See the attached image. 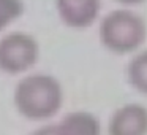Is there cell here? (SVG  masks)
I'll return each mask as SVG.
<instances>
[{"label": "cell", "instance_id": "cell-1", "mask_svg": "<svg viewBox=\"0 0 147 135\" xmlns=\"http://www.w3.org/2000/svg\"><path fill=\"white\" fill-rule=\"evenodd\" d=\"M16 111L29 121H46L55 116L63 103L59 80L48 73H33L18 81L13 92Z\"/></svg>", "mask_w": 147, "mask_h": 135}, {"label": "cell", "instance_id": "cell-6", "mask_svg": "<svg viewBox=\"0 0 147 135\" xmlns=\"http://www.w3.org/2000/svg\"><path fill=\"white\" fill-rule=\"evenodd\" d=\"M57 135H101L100 121L89 111H71L55 124Z\"/></svg>", "mask_w": 147, "mask_h": 135}, {"label": "cell", "instance_id": "cell-8", "mask_svg": "<svg viewBox=\"0 0 147 135\" xmlns=\"http://www.w3.org/2000/svg\"><path fill=\"white\" fill-rule=\"evenodd\" d=\"M22 0H0V32L22 14Z\"/></svg>", "mask_w": 147, "mask_h": 135}, {"label": "cell", "instance_id": "cell-4", "mask_svg": "<svg viewBox=\"0 0 147 135\" xmlns=\"http://www.w3.org/2000/svg\"><path fill=\"white\" fill-rule=\"evenodd\" d=\"M109 135H147V108L128 103L115 110L109 119Z\"/></svg>", "mask_w": 147, "mask_h": 135}, {"label": "cell", "instance_id": "cell-5", "mask_svg": "<svg viewBox=\"0 0 147 135\" xmlns=\"http://www.w3.org/2000/svg\"><path fill=\"white\" fill-rule=\"evenodd\" d=\"M59 16L67 26L82 29L93 24L100 11V0H55Z\"/></svg>", "mask_w": 147, "mask_h": 135}, {"label": "cell", "instance_id": "cell-3", "mask_svg": "<svg viewBox=\"0 0 147 135\" xmlns=\"http://www.w3.org/2000/svg\"><path fill=\"white\" fill-rule=\"evenodd\" d=\"M40 45L32 35L11 32L0 38V72L7 75H21L36 64Z\"/></svg>", "mask_w": 147, "mask_h": 135}, {"label": "cell", "instance_id": "cell-7", "mask_svg": "<svg viewBox=\"0 0 147 135\" xmlns=\"http://www.w3.org/2000/svg\"><path fill=\"white\" fill-rule=\"evenodd\" d=\"M128 80L136 91L147 94V51L131 59L128 65Z\"/></svg>", "mask_w": 147, "mask_h": 135}, {"label": "cell", "instance_id": "cell-9", "mask_svg": "<svg viewBox=\"0 0 147 135\" xmlns=\"http://www.w3.org/2000/svg\"><path fill=\"white\" fill-rule=\"evenodd\" d=\"M29 135H57V130H55V124L41 125V127L35 129L33 132H30Z\"/></svg>", "mask_w": 147, "mask_h": 135}, {"label": "cell", "instance_id": "cell-2", "mask_svg": "<svg viewBox=\"0 0 147 135\" xmlns=\"http://www.w3.org/2000/svg\"><path fill=\"white\" fill-rule=\"evenodd\" d=\"M101 43L115 54L138 49L146 40V24L142 18L127 10L109 13L100 26Z\"/></svg>", "mask_w": 147, "mask_h": 135}, {"label": "cell", "instance_id": "cell-10", "mask_svg": "<svg viewBox=\"0 0 147 135\" xmlns=\"http://www.w3.org/2000/svg\"><path fill=\"white\" fill-rule=\"evenodd\" d=\"M120 3H125V5H136V3H141L144 0H117Z\"/></svg>", "mask_w": 147, "mask_h": 135}]
</instances>
